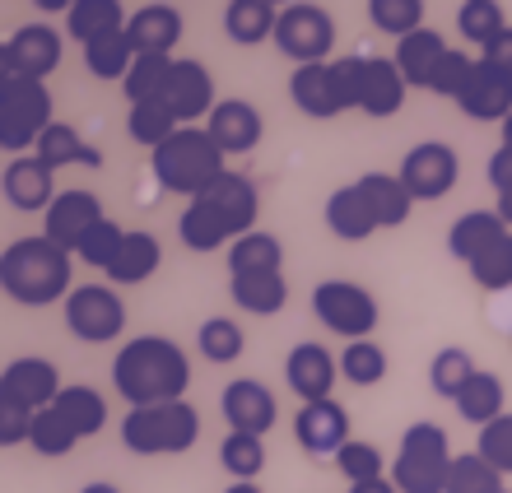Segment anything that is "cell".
I'll use <instances>...</instances> for the list:
<instances>
[{
	"label": "cell",
	"mask_w": 512,
	"mask_h": 493,
	"mask_svg": "<svg viewBox=\"0 0 512 493\" xmlns=\"http://www.w3.org/2000/svg\"><path fill=\"white\" fill-rule=\"evenodd\" d=\"M205 131L224 154H252L261 145V135H266V121L247 98H219V107L205 121Z\"/></svg>",
	"instance_id": "cell-21"
},
{
	"label": "cell",
	"mask_w": 512,
	"mask_h": 493,
	"mask_svg": "<svg viewBox=\"0 0 512 493\" xmlns=\"http://www.w3.org/2000/svg\"><path fill=\"white\" fill-rule=\"evenodd\" d=\"M494 214H499L503 224H508V228H512V191H503V196H499V200H494Z\"/></svg>",
	"instance_id": "cell-59"
},
{
	"label": "cell",
	"mask_w": 512,
	"mask_h": 493,
	"mask_svg": "<svg viewBox=\"0 0 512 493\" xmlns=\"http://www.w3.org/2000/svg\"><path fill=\"white\" fill-rule=\"evenodd\" d=\"M0 66L5 75H19V80H47L56 66H61V33L52 24H24L19 33L5 38L0 47Z\"/></svg>",
	"instance_id": "cell-12"
},
{
	"label": "cell",
	"mask_w": 512,
	"mask_h": 493,
	"mask_svg": "<svg viewBox=\"0 0 512 493\" xmlns=\"http://www.w3.org/2000/svg\"><path fill=\"white\" fill-rule=\"evenodd\" d=\"M457 28H461V38L475 42V47L485 52L489 42H499L512 24H508V14H503L499 0H461L457 5Z\"/></svg>",
	"instance_id": "cell-40"
},
{
	"label": "cell",
	"mask_w": 512,
	"mask_h": 493,
	"mask_svg": "<svg viewBox=\"0 0 512 493\" xmlns=\"http://www.w3.org/2000/svg\"><path fill=\"white\" fill-rule=\"evenodd\" d=\"M452 405H457V414L466 419V424L489 428L494 419H503V414H508V410H503V377L480 368V373L461 387V396L452 400Z\"/></svg>",
	"instance_id": "cell-33"
},
{
	"label": "cell",
	"mask_w": 512,
	"mask_h": 493,
	"mask_svg": "<svg viewBox=\"0 0 512 493\" xmlns=\"http://www.w3.org/2000/svg\"><path fill=\"white\" fill-rule=\"evenodd\" d=\"M219 410H224L229 433H252V438H266L275 419H280L275 391L266 382H256V377H233L224 396H219Z\"/></svg>",
	"instance_id": "cell-13"
},
{
	"label": "cell",
	"mask_w": 512,
	"mask_h": 493,
	"mask_svg": "<svg viewBox=\"0 0 512 493\" xmlns=\"http://www.w3.org/2000/svg\"><path fill=\"white\" fill-rule=\"evenodd\" d=\"M229 294L252 317H275L289 303V284H284V275H233Z\"/></svg>",
	"instance_id": "cell-36"
},
{
	"label": "cell",
	"mask_w": 512,
	"mask_h": 493,
	"mask_svg": "<svg viewBox=\"0 0 512 493\" xmlns=\"http://www.w3.org/2000/svg\"><path fill=\"white\" fill-rule=\"evenodd\" d=\"M173 66H177V56H149V52H140V56H135L131 75H126V80H122V94L131 98V107H135V103H154V98H163V94H168V80H173Z\"/></svg>",
	"instance_id": "cell-41"
},
{
	"label": "cell",
	"mask_w": 512,
	"mask_h": 493,
	"mask_svg": "<svg viewBox=\"0 0 512 493\" xmlns=\"http://www.w3.org/2000/svg\"><path fill=\"white\" fill-rule=\"evenodd\" d=\"M75 256L47 238H19L0 256V289L19 307H52L75 294Z\"/></svg>",
	"instance_id": "cell-2"
},
{
	"label": "cell",
	"mask_w": 512,
	"mask_h": 493,
	"mask_svg": "<svg viewBox=\"0 0 512 493\" xmlns=\"http://www.w3.org/2000/svg\"><path fill=\"white\" fill-rule=\"evenodd\" d=\"M108 214H103V200L94 196V191H84V187H70L61 191V196L52 200V210L42 214V238L56 242L61 252H80V242L94 233L98 224H103Z\"/></svg>",
	"instance_id": "cell-11"
},
{
	"label": "cell",
	"mask_w": 512,
	"mask_h": 493,
	"mask_svg": "<svg viewBox=\"0 0 512 493\" xmlns=\"http://www.w3.org/2000/svg\"><path fill=\"white\" fill-rule=\"evenodd\" d=\"M503 233H512V228L503 224L494 210H471V214H461L457 224H452V233H447V252L457 256L461 266H471L475 256L485 252V247H494Z\"/></svg>",
	"instance_id": "cell-28"
},
{
	"label": "cell",
	"mask_w": 512,
	"mask_h": 493,
	"mask_svg": "<svg viewBox=\"0 0 512 493\" xmlns=\"http://www.w3.org/2000/svg\"><path fill=\"white\" fill-rule=\"evenodd\" d=\"M112 387L122 391L131 410L173 405V400H187L191 363L168 335H135L112 359Z\"/></svg>",
	"instance_id": "cell-1"
},
{
	"label": "cell",
	"mask_w": 512,
	"mask_h": 493,
	"mask_svg": "<svg viewBox=\"0 0 512 493\" xmlns=\"http://www.w3.org/2000/svg\"><path fill=\"white\" fill-rule=\"evenodd\" d=\"M280 266H284V247L266 228H256V233H247V238H238L229 247L233 275H280Z\"/></svg>",
	"instance_id": "cell-35"
},
{
	"label": "cell",
	"mask_w": 512,
	"mask_h": 493,
	"mask_svg": "<svg viewBox=\"0 0 512 493\" xmlns=\"http://www.w3.org/2000/svg\"><path fill=\"white\" fill-rule=\"evenodd\" d=\"M126 24H131V10H126L122 0H70V10H66V33L80 47L108 38V33H122Z\"/></svg>",
	"instance_id": "cell-25"
},
{
	"label": "cell",
	"mask_w": 512,
	"mask_h": 493,
	"mask_svg": "<svg viewBox=\"0 0 512 493\" xmlns=\"http://www.w3.org/2000/svg\"><path fill=\"white\" fill-rule=\"evenodd\" d=\"M322 214H326V228H331L340 242H368V238H373V233L382 228L359 182H350V187L331 191V200H326Z\"/></svg>",
	"instance_id": "cell-23"
},
{
	"label": "cell",
	"mask_w": 512,
	"mask_h": 493,
	"mask_svg": "<svg viewBox=\"0 0 512 493\" xmlns=\"http://www.w3.org/2000/svg\"><path fill=\"white\" fill-rule=\"evenodd\" d=\"M489 187L499 191H512V154L508 149H494V159H489Z\"/></svg>",
	"instance_id": "cell-56"
},
{
	"label": "cell",
	"mask_w": 512,
	"mask_h": 493,
	"mask_svg": "<svg viewBox=\"0 0 512 493\" xmlns=\"http://www.w3.org/2000/svg\"><path fill=\"white\" fill-rule=\"evenodd\" d=\"M457 107L466 112L471 121H508L512 117V75L485 56H475V70L466 89L457 94Z\"/></svg>",
	"instance_id": "cell-15"
},
{
	"label": "cell",
	"mask_w": 512,
	"mask_h": 493,
	"mask_svg": "<svg viewBox=\"0 0 512 493\" xmlns=\"http://www.w3.org/2000/svg\"><path fill=\"white\" fill-rule=\"evenodd\" d=\"M368 19L378 33H391L401 42L424 28V0H368Z\"/></svg>",
	"instance_id": "cell-45"
},
{
	"label": "cell",
	"mask_w": 512,
	"mask_h": 493,
	"mask_svg": "<svg viewBox=\"0 0 512 493\" xmlns=\"http://www.w3.org/2000/svg\"><path fill=\"white\" fill-rule=\"evenodd\" d=\"M280 10L275 0H233L224 10V33H229L238 47H261V42H275V28H280Z\"/></svg>",
	"instance_id": "cell-26"
},
{
	"label": "cell",
	"mask_w": 512,
	"mask_h": 493,
	"mask_svg": "<svg viewBox=\"0 0 512 493\" xmlns=\"http://www.w3.org/2000/svg\"><path fill=\"white\" fill-rule=\"evenodd\" d=\"M387 349L378 340H354V345L340 349V377L350 382V387H378L382 377H387Z\"/></svg>",
	"instance_id": "cell-43"
},
{
	"label": "cell",
	"mask_w": 512,
	"mask_h": 493,
	"mask_svg": "<svg viewBox=\"0 0 512 493\" xmlns=\"http://www.w3.org/2000/svg\"><path fill=\"white\" fill-rule=\"evenodd\" d=\"M443 52H447L443 33H438V28H419V33L396 42V56H391V61L401 66L410 89H429V75H433V66L443 61Z\"/></svg>",
	"instance_id": "cell-29"
},
{
	"label": "cell",
	"mask_w": 512,
	"mask_h": 493,
	"mask_svg": "<svg viewBox=\"0 0 512 493\" xmlns=\"http://www.w3.org/2000/svg\"><path fill=\"white\" fill-rule=\"evenodd\" d=\"M177 131H182V121L173 117V107L163 103V98H154V103H135L131 112H126V135H131L135 145H145L149 154H154L159 145H168Z\"/></svg>",
	"instance_id": "cell-38"
},
{
	"label": "cell",
	"mask_w": 512,
	"mask_h": 493,
	"mask_svg": "<svg viewBox=\"0 0 512 493\" xmlns=\"http://www.w3.org/2000/svg\"><path fill=\"white\" fill-rule=\"evenodd\" d=\"M471 70H475V56L471 52L447 47L443 61H438V66H433V75H429V94L433 98H452V103H457V94L466 89V80H471Z\"/></svg>",
	"instance_id": "cell-52"
},
{
	"label": "cell",
	"mask_w": 512,
	"mask_h": 493,
	"mask_svg": "<svg viewBox=\"0 0 512 493\" xmlns=\"http://www.w3.org/2000/svg\"><path fill=\"white\" fill-rule=\"evenodd\" d=\"M201 438V414L187 400L173 405H149V410H126L122 442L135 456H182Z\"/></svg>",
	"instance_id": "cell-5"
},
{
	"label": "cell",
	"mask_w": 512,
	"mask_h": 493,
	"mask_svg": "<svg viewBox=\"0 0 512 493\" xmlns=\"http://www.w3.org/2000/svg\"><path fill=\"white\" fill-rule=\"evenodd\" d=\"M499 149H508V154H512V117L499 126Z\"/></svg>",
	"instance_id": "cell-61"
},
{
	"label": "cell",
	"mask_w": 512,
	"mask_h": 493,
	"mask_svg": "<svg viewBox=\"0 0 512 493\" xmlns=\"http://www.w3.org/2000/svg\"><path fill=\"white\" fill-rule=\"evenodd\" d=\"M56 126L52 94L38 80H19V75H0V145L10 159L33 154L38 140Z\"/></svg>",
	"instance_id": "cell-6"
},
{
	"label": "cell",
	"mask_w": 512,
	"mask_h": 493,
	"mask_svg": "<svg viewBox=\"0 0 512 493\" xmlns=\"http://www.w3.org/2000/svg\"><path fill=\"white\" fill-rule=\"evenodd\" d=\"M80 493H122V489H117V484H108V480H94V484H84Z\"/></svg>",
	"instance_id": "cell-60"
},
{
	"label": "cell",
	"mask_w": 512,
	"mask_h": 493,
	"mask_svg": "<svg viewBox=\"0 0 512 493\" xmlns=\"http://www.w3.org/2000/svg\"><path fill=\"white\" fill-rule=\"evenodd\" d=\"M503 493H512V489H503Z\"/></svg>",
	"instance_id": "cell-63"
},
{
	"label": "cell",
	"mask_w": 512,
	"mask_h": 493,
	"mask_svg": "<svg viewBox=\"0 0 512 493\" xmlns=\"http://www.w3.org/2000/svg\"><path fill=\"white\" fill-rule=\"evenodd\" d=\"M224 149L210 140V131L205 126H182V131L168 140V145L154 149V177H159L163 191H173V196H205L210 191V182L215 177H224L229 168H224Z\"/></svg>",
	"instance_id": "cell-3"
},
{
	"label": "cell",
	"mask_w": 512,
	"mask_h": 493,
	"mask_svg": "<svg viewBox=\"0 0 512 493\" xmlns=\"http://www.w3.org/2000/svg\"><path fill=\"white\" fill-rule=\"evenodd\" d=\"M135 42H131V33H108V38H98V42H89L84 47V66H89V75L94 80H126L131 75V66H135Z\"/></svg>",
	"instance_id": "cell-39"
},
{
	"label": "cell",
	"mask_w": 512,
	"mask_h": 493,
	"mask_svg": "<svg viewBox=\"0 0 512 493\" xmlns=\"http://www.w3.org/2000/svg\"><path fill=\"white\" fill-rule=\"evenodd\" d=\"M359 187H364V196L382 228H401L405 219H410V210H415V196L405 191L401 173H364Z\"/></svg>",
	"instance_id": "cell-32"
},
{
	"label": "cell",
	"mask_w": 512,
	"mask_h": 493,
	"mask_svg": "<svg viewBox=\"0 0 512 493\" xmlns=\"http://www.w3.org/2000/svg\"><path fill=\"white\" fill-rule=\"evenodd\" d=\"M75 442H80V433H75L61 414H56V410H38V419H33V438H28V447H33V452L61 461V456L75 452Z\"/></svg>",
	"instance_id": "cell-49"
},
{
	"label": "cell",
	"mask_w": 512,
	"mask_h": 493,
	"mask_svg": "<svg viewBox=\"0 0 512 493\" xmlns=\"http://www.w3.org/2000/svg\"><path fill=\"white\" fill-rule=\"evenodd\" d=\"M126 233H131V228H122L117 219H103V224H98L94 233L80 242V252H75V256H80L84 266H94V270H103V275H108L112 261H117V252H122Z\"/></svg>",
	"instance_id": "cell-51"
},
{
	"label": "cell",
	"mask_w": 512,
	"mask_h": 493,
	"mask_svg": "<svg viewBox=\"0 0 512 493\" xmlns=\"http://www.w3.org/2000/svg\"><path fill=\"white\" fill-rule=\"evenodd\" d=\"M480 56H485V61H494V66H503V70H508V75H512V28H508V33H503L499 42H489V47H485V52H480Z\"/></svg>",
	"instance_id": "cell-57"
},
{
	"label": "cell",
	"mask_w": 512,
	"mask_h": 493,
	"mask_svg": "<svg viewBox=\"0 0 512 493\" xmlns=\"http://www.w3.org/2000/svg\"><path fill=\"white\" fill-rule=\"evenodd\" d=\"M340 377V359H331V349H322L317 340H303V345L289 349L284 359V382L303 405H317V400H331V387Z\"/></svg>",
	"instance_id": "cell-17"
},
{
	"label": "cell",
	"mask_w": 512,
	"mask_h": 493,
	"mask_svg": "<svg viewBox=\"0 0 512 493\" xmlns=\"http://www.w3.org/2000/svg\"><path fill=\"white\" fill-rule=\"evenodd\" d=\"M61 391L66 387H61L56 363L38 359V354L5 363V373H0V400H19V405H28V410H52Z\"/></svg>",
	"instance_id": "cell-16"
},
{
	"label": "cell",
	"mask_w": 512,
	"mask_h": 493,
	"mask_svg": "<svg viewBox=\"0 0 512 493\" xmlns=\"http://www.w3.org/2000/svg\"><path fill=\"white\" fill-rule=\"evenodd\" d=\"M350 493H401L396 484H391V475L387 480H368V484H350Z\"/></svg>",
	"instance_id": "cell-58"
},
{
	"label": "cell",
	"mask_w": 512,
	"mask_h": 493,
	"mask_svg": "<svg viewBox=\"0 0 512 493\" xmlns=\"http://www.w3.org/2000/svg\"><path fill=\"white\" fill-rule=\"evenodd\" d=\"M405 94H410V84H405L401 66L391 61V56H368V80H364V107L368 117H396L405 107Z\"/></svg>",
	"instance_id": "cell-27"
},
{
	"label": "cell",
	"mask_w": 512,
	"mask_h": 493,
	"mask_svg": "<svg viewBox=\"0 0 512 493\" xmlns=\"http://www.w3.org/2000/svg\"><path fill=\"white\" fill-rule=\"evenodd\" d=\"M177 238L187 242L191 252H219V247H233L229 224H224L205 200H191L187 210H182V219H177Z\"/></svg>",
	"instance_id": "cell-37"
},
{
	"label": "cell",
	"mask_w": 512,
	"mask_h": 493,
	"mask_svg": "<svg viewBox=\"0 0 512 493\" xmlns=\"http://www.w3.org/2000/svg\"><path fill=\"white\" fill-rule=\"evenodd\" d=\"M312 317L322 321L331 335L340 340H368L373 326H378V298L368 294L364 284H350V280H322L312 289Z\"/></svg>",
	"instance_id": "cell-8"
},
{
	"label": "cell",
	"mask_w": 512,
	"mask_h": 493,
	"mask_svg": "<svg viewBox=\"0 0 512 493\" xmlns=\"http://www.w3.org/2000/svg\"><path fill=\"white\" fill-rule=\"evenodd\" d=\"M289 98H294V107L312 121H326V117H340V112H345L336 75H331V61H326V66H298L294 75H289Z\"/></svg>",
	"instance_id": "cell-24"
},
{
	"label": "cell",
	"mask_w": 512,
	"mask_h": 493,
	"mask_svg": "<svg viewBox=\"0 0 512 493\" xmlns=\"http://www.w3.org/2000/svg\"><path fill=\"white\" fill-rule=\"evenodd\" d=\"M224 493H261V489H256V484H229Z\"/></svg>",
	"instance_id": "cell-62"
},
{
	"label": "cell",
	"mask_w": 512,
	"mask_h": 493,
	"mask_svg": "<svg viewBox=\"0 0 512 493\" xmlns=\"http://www.w3.org/2000/svg\"><path fill=\"white\" fill-rule=\"evenodd\" d=\"M61 317L84 345H112L126 331V303L112 284H75V294L61 303Z\"/></svg>",
	"instance_id": "cell-9"
},
{
	"label": "cell",
	"mask_w": 512,
	"mask_h": 493,
	"mask_svg": "<svg viewBox=\"0 0 512 493\" xmlns=\"http://www.w3.org/2000/svg\"><path fill=\"white\" fill-rule=\"evenodd\" d=\"M466 270H471V280L480 284V289H489V294H508L512 289V233H503L494 247H485Z\"/></svg>",
	"instance_id": "cell-46"
},
{
	"label": "cell",
	"mask_w": 512,
	"mask_h": 493,
	"mask_svg": "<svg viewBox=\"0 0 512 493\" xmlns=\"http://www.w3.org/2000/svg\"><path fill=\"white\" fill-rule=\"evenodd\" d=\"M33 419L38 410H28L19 400H0V447H19L33 438Z\"/></svg>",
	"instance_id": "cell-55"
},
{
	"label": "cell",
	"mask_w": 512,
	"mask_h": 493,
	"mask_svg": "<svg viewBox=\"0 0 512 493\" xmlns=\"http://www.w3.org/2000/svg\"><path fill=\"white\" fill-rule=\"evenodd\" d=\"M126 33H131L135 52L173 56V47L182 42V10H177V5H163V0H154V5H140V10H131V24H126Z\"/></svg>",
	"instance_id": "cell-22"
},
{
	"label": "cell",
	"mask_w": 512,
	"mask_h": 493,
	"mask_svg": "<svg viewBox=\"0 0 512 493\" xmlns=\"http://www.w3.org/2000/svg\"><path fill=\"white\" fill-rule=\"evenodd\" d=\"M196 200H205L210 210L229 224V233H233V242L238 238H247V233H256V214H261V200H256V182L252 177H243V173H224V177H215L210 182V191L205 196H196Z\"/></svg>",
	"instance_id": "cell-20"
},
{
	"label": "cell",
	"mask_w": 512,
	"mask_h": 493,
	"mask_svg": "<svg viewBox=\"0 0 512 493\" xmlns=\"http://www.w3.org/2000/svg\"><path fill=\"white\" fill-rule=\"evenodd\" d=\"M503 475L489 466L480 452H461L452 461V475H447V493H503Z\"/></svg>",
	"instance_id": "cell-47"
},
{
	"label": "cell",
	"mask_w": 512,
	"mask_h": 493,
	"mask_svg": "<svg viewBox=\"0 0 512 493\" xmlns=\"http://www.w3.org/2000/svg\"><path fill=\"white\" fill-rule=\"evenodd\" d=\"M294 438L308 456H331L336 461L350 438V414L336 400H317V405H298L294 414Z\"/></svg>",
	"instance_id": "cell-14"
},
{
	"label": "cell",
	"mask_w": 512,
	"mask_h": 493,
	"mask_svg": "<svg viewBox=\"0 0 512 493\" xmlns=\"http://www.w3.org/2000/svg\"><path fill=\"white\" fill-rule=\"evenodd\" d=\"M475 452L485 456V461L499 470V475H512V414H503V419H494L489 428H480Z\"/></svg>",
	"instance_id": "cell-53"
},
{
	"label": "cell",
	"mask_w": 512,
	"mask_h": 493,
	"mask_svg": "<svg viewBox=\"0 0 512 493\" xmlns=\"http://www.w3.org/2000/svg\"><path fill=\"white\" fill-rule=\"evenodd\" d=\"M163 103L173 107V117L182 121V126H191V121H201V117L210 121V112L219 107L215 103V75H210L201 61H191V56H177Z\"/></svg>",
	"instance_id": "cell-18"
},
{
	"label": "cell",
	"mask_w": 512,
	"mask_h": 493,
	"mask_svg": "<svg viewBox=\"0 0 512 493\" xmlns=\"http://www.w3.org/2000/svg\"><path fill=\"white\" fill-rule=\"evenodd\" d=\"M219 461L233 475V484H256V475L266 470V438L252 433H229L219 442Z\"/></svg>",
	"instance_id": "cell-44"
},
{
	"label": "cell",
	"mask_w": 512,
	"mask_h": 493,
	"mask_svg": "<svg viewBox=\"0 0 512 493\" xmlns=\"http://www.w3.org/2000/svg\"><path fill=\"white\" fill-rule=\"evenodd\" d=\"M0 187H5V200H10L19 214H47L52 210V200L61 196L56 182H52V168H47L38 154H19V159L5 163Z\"/></svg>",
	"instance_id": "cell-19"
},
{
	"label": "cell",
	"mask_w": 512,
	"mask_h": 493,
	"mask_svg": "<svg viewBox=\"0 0 512 493\" xmlns=\"http://www.w3.org/2000/svg\"><path fill=\"white\" fill-rule=\"evenodd\" d=\"M457 177H461V159L457 149L443 145V140H419L415 149H405L401 182L415 196V205L419 200H443L447 191L457 187Z\"/></svg>",
	"instance_id": "cell-10"
},
{
	"label": "cell",
	"mask_w": 512,
	"mask_h": 493,
	"mask_svg": "<svg viewBox=\"0 0 512 493\" xmlns=\"http://www.w3.org/2000/svg\"><path fill=\"white\" fill-rule=\"evenodd\" d=\"M163 266V247L154 233H145V228H135V233H126L122 252H117V261H112L108 280L122 284V289H131V284H145L154 270Z\"/></svg>",
	"instance_id": "cell-30"
},
{
	"label": "cell",
	"mask_w": 512,
	"mask_h": 493,
	"mask_svg": "<svg viewBox=\"0 0 512 493\" xmlns=\"http://www.w3.org/2000/svg\"><path fill=\"white\" fill-rule=\"evenodd\" d=\"M452 442L438 424L419 419L401 433L396 442V461H391V484L401 493H447V475H452Z\"/></svg>",
	"instance_id": "cell-4"
},
{
	"label": "cell",
	"mask_w": 512,
	"mask_h": 493,
	"mask_svg": "<svg viewBox=\"0 0 512 493\" xmlns=\"http://www.w3.org/2000/svg\"><path fill=\"white\" fill-rule=\"evenodd\" d=\"M52 410L61 414L75 433H80V442L84 438H98V433H103V424H108V400L98 396L94 387H84V382H75V387L61 391Z\"/></svg>",
	"instance_id": "cell-34"
},
{
	"label": "cell",
	"mask_w": 512,
	"mask_h": 493,
	"mask_svg": "<svg viewBox=\"0 0 512 493\" xmlns=\"http://www.w3.org/2000/svg\"><path fill=\"white\" fill-rule=\"evenodd\" d=\"M196 345H201L205 363H233L247 349V340H243V326L233 317H210V321H201Z\"/></svg>",
	"instance_id": "cell-48"
},
{
	"label": "cell",
	"mask_w": 512,
	"mask_h": 493,
	"mask_svg": "<svg viewBox=\"0 0 512 493\" xmlns=\"http://www.w3.org/2000/svg\"><path fill=\"white\" fill-rule=\"evenodd\" d=\"M475 373H480V368H475L471 349L447 345V349H438V354H433V363H429V387H433V396L457 400L461 387H466Z\"/></svg>",
	"instance_id": "cell-42"
},
{
	"label": "cell",
	"mask_w": 512,
	"mask_h": 493,
	"mask_svg": "<svg viewBox=\"0 0 512 493\" xmlns=\"http://www.w3.org/2000/svg\"><path fill=\"white\" fill-rule=\"evenodd\" d=\"M47 168H103V154H98L94 145H84V135L70 126V121H56L52 131L38 140V149H33Z\"/></svg>",
	"instance_id": "cell-31"
},
{
	"label": "cell",
	"mask_w": 512,
	"mask_h": 493,
	"mask_svg": "<svg viewBox=\"0 0 512 493\" xmlns=\"http://www.w3.org/2000/svg\"><path fill=\"white\" fill-rule=\"evenodd\" d=\"M331 75H336V89H340V103H345V112H350V107H364L368 56H340V61H331Z\"/></svg>",
	"instance_id": "cell-54"
},
{
	"label": "cell",
	"mask_w": 512,
	"mask_h": 493,
	"mask_svg": "<svg viewBox=\"0 0 512 493\" xmlns=\"http://www.w3.org/2000/svg\"><path fill=\"white\" fill-rule=\"evenodd\" d=\"M387 466L391 461H382V452L373 447V442H345V452L336 456V470L345 475L350 484H368V480H387Z\"/></svg>",
	"instance_id": "cell-50"
},
{
	"label": "cell",
	"mask_w": 512,
	"mask_h": 493,
	"mask_svg": "<svg viewBox=\"0 0 512 493\" xmlns=\"http://www.w3.org/2000/svg\"><path fill=\"white\" fill-rule=\"evenodd\" d=\"M336 47V19L312 5V0H294L280 10V28H275V52L289 56L298 66H326Z\"/></svg>",
	"instance_id": "cell-7"
}]
</instances>
